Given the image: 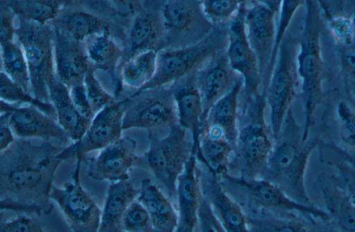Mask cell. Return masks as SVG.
<instances>
[{
  "label": "cell",
  "instance_id": "obj_1",
  "mask_svg": "<svg viewBox=\"0 0 355 232\" xmlns=\"http://www.w3.org/2000/svg\"><path fill=\"white\" fill-rule=\"evenodd\" d=\"M63 146L50 141L33 143L17 138L6 150L0 152V199L38 207L42 214L51 213L50 194L55 174L63 162L58 154Z\"/></svg>",
  "mask_w": 355,
  "mask_h": 232
},
{
  "label": "cell",
  "instance_id": "obj_2",
  "mask_svg": "<svg viewBox=\"0 0 355 232\" xmlns=\"http://www.w3.org/2000/svg\"><path fill=\"white\" fill-rule=\"evenodd\" d=\"M302 126L297 124L291 109L259 178L277 186L294 200L312 205L305 177L310 157L318 143L302 141Z\"/></svg>",
  "mask_w": 355,
  "mask_h": 232
},
{
  "label": "cell",
  "instance_id": "obj_3",
  "mask_svg": "<svg viewBox=\"0 0 355 232\" xmlns=\"http://www.w3.org/2000/svg\"><path fill=\"white\" fill-rule=\"evenodd\" d=\"M238 134L228 175L259 178L274 145V137L265 116V93L248 96L241 93Z\"/></svg>",
  "mask_w": 355,
  "mask_h": 232
},
{
  "label": "cell",
  "instance_id": "obj_4",
  "mask_svg": "<svg viewBox=\"0 0 355 232\" xmlns=\"http://www.w3.org/2000/svg\"><path fill=\"white\" fill-rule=\"evenodd\" d=\"M302 28L297 39V71L300 83L304 123L302 140H309L314 115L322 98L323 60L321 50V14L318 1L306 0Z\"/></svg>",
  "mask_w": 355,
  "mask_h": 232
},
{
  "label": "cell",
  "instance_id": "obj_5",
  "mask_svg": "<svg viewBox=\"0 0 355 232\" xmlns=\"http://www.w3.org/2000/svg\"><path fill=\"white\" fill-rule=\"evenodd\" d=\"M148 148L137 156L135 167L149 171L164 193L175 199L178 180L194 153L192 141L178 124L171 126L163 137L148 132Z\"/></svg>",
  "mask_w": 355,
  "mask_h": 232
},
{
  "label": "cell",
  "instance_id": "obj_6",
  "mask_svg": "<svg viewBox=\"0 0 355 232\" xmlns=\"http://www.w3.org/2000/svg\"><path fill=\"white\" fill-rule=\"evenodd\" d=\"M227 26H214L202 39L190 46L158 51L153 78L134 93L169 86L200 69L216 55L226 50Z\"/></svg>",
  "mask_w": 355,
  "mask_h": 232
},
{
  "label": "cell",
  "instance_id": "obj_7",
  "mask_svg": "<svg viewBox=\"0 0 355 232\" xmlns=\"http://www.w3.org/2000/svg\"><path fill=\"white\" fill-rule=\"evenodd\" d=\"M224 189L243 211L299 213L329 222L324 210L300 203L274 184L260 178L246 179L226 175L220 179Z\"/></svg>",
  "mask_w": 355,
  "mask_h": 232
},
{
  "label": "cell",
  "instance_id": "obj_8",
  "mask_svg": "<svg viewBox=\"0 0 355 232\" xmlns=\"http://www.w3.org/2000/svg\"><path fill=\"white\" fill-rule=\"evenodd\" d=\"M297 39L288 33L282 40L265 89L266 106L270 111L269 126L275 140L291 109L300 83L297 71Z\"/></svg>",
  "mask_w": 355,
  "mask_h": 232
},
{
  "label": "cell",
  "instance_id": "obj_9",
  "mask_svg": "<svg viewBox=\"0 0 355 232\" xmlns=\"http://www.w3.org/2000/svg\"><path fill=\"white\" fill-rule=\"evenodd\" d=\"M16 39L21 44L29 69L31 89L37 99L50 102L49 82L56 77L54 64L55 31L52 25H41L17 17Z\"/></svg>",
  "mask_w": 355,
  "mask_h": 232
},
{
  "label": "cell",
  "instance_id": "obj_10",
  "mask_svg": "<svg viewBox=\"0 0 355 232\" xmlns=\"http://www.w3.org/2000/svg\"><path fill=\"white\" fill-rule=\"evenodd\" d=\"M178 124L175 101L170 86L133 93L128 96L123 118V130L148 132Z\"/></svg>",
  "mask_w": 355,
  "mask_h": 232
},
{
  "label": "cell",
  "instance_id": "obj_11",
  "mask_svg": "<svg viewBox=\"0 0 355 232\" xmlns=\"http://www.w3.org/2000/svg\"><path fill=\"white\" fill-rule=\"evenodd\" d=\"M160 11L166 48H182L193 44L202 39L214 27L205 17L201 1H162Z\"/></svg>",
  "mask_w": 355,
  "mask_h": 232
},
{
  "label": "cell",
  "instance_id": "obj_12",
  "mask_svg": "<svg viewBox=\"0 0 355 232\" xmlns=\"http://www.w3.org/2000/svg\"><path fill=\"white\" fill-rule=\"evenodd\" d=\"M82 162L81 159H76L70 181L61 187L53 186L50 199L57 205L73 232H98L102 209L80 183Z\"/></svg>",
  "mask_w": 355,
  "mask_h": 232
},
{
  "label": "cell",
  "instance_id": "obj_13",
  "mask_svg": "<svg viewBox=\"0 0 355 232\" xmlns=\"http://www.w3.org/2000/svg\"><path fill=\"white\" fill-rule=\"evenodd\" d=\"M128 97L117 100L95 114L83 136L58 154L62 161L81 159L89 152L101 150L122 137L123 118Z\"/></svg>",
  "mask_w": 355,
  "mask_h": 232
},
{
  "label": "cell",
  "instance_id": "obj_14",
  "mask_svg": "<svg viewBox=\"0 0 355 232\" xmlns=\"http://www.w3.org/2000/svg\"><path fill=\"white\" fill-rule=\"evenodd\" d=\"M245 1H242L237 14L227 24L226 55L231 67L243 82L242 93L252 96L263 92V80L257 57L245 33L244 15Z\"/></svg>",
  "mask_w": 355,
  "mask_h": 232
},
{
  "label": "cell",
  "instance_id": "obj_15",
  "mask_svg": "<svg viewBox=\"0 0 355 232\" xmlns=\"http://www.w3.org/2000/svg\"><path fill=\"white\" fill-rule=\"evenodd\" d=\"M277 17L278 15L270 10L261 1H245V33L258 61L263 80V92L270 76Z\"/></svg>",
  "mask_w": 355,
  "mask_h": 232
},
{
  "label": "cell",
  "instance_id": "obj_16",
  "mask_svg": "<svg viewBox=\"0 0 355 232\" xmlns=\"http://www.w3.org/2000/svg\"><path fill=\"white\" fill-rule=\"evenodd\" d=\"M137 141L122 136L100 150L96 157L83 159L89 178L96 181L111 183L128 181L137 157Z\"/></svg>",
  "mask_w": 355,
  "mask_h": 232
},
{
  "label": "cell",
  "instance_id": "obj_17",
  "mask_svg": "<svg viewBox=\"0 0 355 232\" xmlns=\"http://www.w3.org/2000/svg\"><path fill=\"white\" fill-rule=\"evenodd\" d=\"M160 3L150 6L143 4L131 19L126 30L121 65L139 53L148 51L158 52L166 48Z\"/></svg>",
  "mask_w": 355,
  "mask_h": 232
},
{
  "label": "cell",
  "instance_id": "obj_18",
  "mask_svg": "<svg viewBox=\"0 0 355 232\" xmlns=\"http://www.w3.org/2000/svg\"><path fill=\"white\" fill-rule=\"evenodd\" d=\"M202 197L226 232H249L245 213L241 205L224 189L220 179L198 162Z\"/></svg>",
  "mask_w": 355,
  "mask_h": 232
},
{
  "label": "cell",
  "instance_id": "obj_19",
  "mask_svg": "<svg viewBox=\"0 0 355 232\" xmlns=\"http://www.w3.org/2000/svg\"><path fill=\"white\" fill-rule=\"evenodd\" d=\"M1 111L10 113L9 124L19 139H55L67 144L70 139L56 119L33 105H17L1 100Z\"/></svg>",
  "mask_w": 355,
  "mask_h": 232
},
{
  "label": "cell",
  "instance_id": "obj_20",
  "mask_svg": "<svg viewBox=\"0 0 355 232\" xmlns=\"http://www.w3.org/2000/svg\"><path fill=\"white\" fill-rule=\"evenodd\" d=\"M194 78L202 102L204 121L211 107L243 80L231 67L225 50L196 71Z\"/></svg>",
  "mask_w": 355,
  "mask_h": 232
},
{
  "label": "cell",
  "instance_id": "obj_21",
  "mask_svg": "<svg viewBox=\"0 0 355 232\" xmlns=\"http://www.w3.org/2000/svg\"><path fill=\"white\" fill-rule=\"evenodd\" d=\"M194 73L169 86L175 104L178 124L191 132L193 150L196 156L204 123V111L202 99L196 85Z\"/></svg>",
  "mask_w": 355,
  "mask_h": 232
},
{
  "label": "cell",
  "instance_id": "obj_22",
  "mask_svg": "<svg viewBox=\"0 0 355 232\" xmlns=\"http://www.w3.org/2000/svg\"><path fill=\"white\" fill-rule=\"evenodd\" d=\"M201 198L198 161L196 154L193 153L177 183L178 227L175 232L196 231Z\"/></svg>",
  "mask_w": 355,
  "mask_h": 232
},
{
  "label": "cell",
  "instance_id": "obj_23",
  "mask_svg": "<svg viewBox=\"0 0 355 232\" xmlns=\"http://www.w3.org/2000/svg\"><path fill=\"white\" fill-rule=\"evenodd\" d=\"M54 28V64L57 78L69 89L83 84L92 67L83 42L69 37Z\"/></svg>",
  "mask_w": 355,
  "mask_h": 232
},
{
  "label": "cell",
  "instance_id": "obj_24",
  "mask_svg": "<svg viewBox=\"0 0 355 232\" xmlns=\"http://www.w3.org/2000/svg\"><path fill=\"white\" fill-rule=\"evenodd\" d=\"M243 80L218 100L210 109L204 121L201 135L228 141L234 148L238 134L239 98Z\"/></svg>",
  "mask_w": 355,
  "mask_h": 232
},
{
  "label": "cell",
  "instance_id": "obj_25",
  "mask_svg": "<svg viewBox=\"0 0 355 232\" xmlns=\"http://www.w3.org/2000/svg\"><path fill=\"white\" fill-rule=\"evenodd\" d=\"M318 184L329 222L338 232H355V205L334 175L321 174Z\"/></svg>",
  "mask_w": 355,
  "mask_h": 232
},
{
  "label": "cell",
  "instance_id": "obj_26",
  "mask_svg": "<svg viewBox=\"0 0 355 232\" xmlns=\"http://www.w3.org/2000/svg\"><path fill=\"white\" fill-rule=\"evenodd\" d=\"M137 200L146 209L150 218L153 232H175L178 213L171 199L149 178L141 181Z\"/></svg>",
  "mask_w": 355,
  "mask_h": 232
},
{
  "label": "cell",
  "instance_id": "obj_27",
  "mask_svg": "<svg viewBox=\"0 0 355 232\" xmlns=\"http://www.w3.org/2000/svg\"><path fill=\"white\" fill-rule=\"evenodd\" d=\"M249 232H327L316 219L299 213L244 211Z\"/></svg>",
  "mask_w": 355,
  "mask_h": 232
},
{
  "label": "cell",
  "instance_id": "obj_28",
  "mask_svg": "<svg viewBox=\"0 0 355 232\" xmlns=\"http://www.w3.org/2000/svg\"><path fill=\"white\" fill-rule=\"evenodd\" d=\"M85 51L92 68L110 73L114 83L116 84V92L120 88L116 76L122 62L123 48L110 31H105L92 36L84 42Z\"/></svg>",
  "mask_w": 355,
  "mask_h": 232
},
{
  "label": "cell",
  "instance_id": "obj_29",
  "mask_svg": "<svg viewBox=\"0 0 355 232\" xmlns=\"http://www.w3.org/2000/svg\"><path fill=\"white\" fill-rule=\"evenodd\" d=\"M48 89L50 102L54 107L58 124L73 142L79 141L91 121L79 114L71 98L69 89L57 77L49 82Z\"/></svg>",
  "mask_w": 355,
  "mask_h": 232
},
{
  "label": "cell",
  "instance_id": "obj_30",
  "mask_svg": "<svg viewBox=\"0 0 355 232\" xmlns=\"http://www.w3.org/2000/svg\"><path fill=\"white\" fill-rule=\"evenodd\" d=\"M139 192V189L129 180L111 183L102 208L98 232H123L121 226L123 214L137 199Z\"/></svg>",
  "mask_w": 355,
  "mask_h": 232
},
{
  "label": "cell",
  "instance_id": "obj_31",
  "mask_svg": "<svg viewBox=\"0 0 355 232\" xmlns=\"http://www.w3.org/2000/svg\"><path fill=\"white\" fill-rule=\"evenodd\" d=\"M157 54L155 51L139 53L123 62L118 71L119 79L125 87L141 89L153 77L157 65Z\"/></svg>",
  "mask_w": 355,
  "mask_h": 232
},
{
  "label": "cell",
  "instance_id": "obj_32",
  "mask_svg": "<svg viewBox=\"0 0 355 232\" xmlns=\"http://www.w3.org/2000/svg\"><path fill=\"white\" fill-rule=\"evenodd\" d=\"M234 149V147L225 140L201 135L196 159L198 163L205 166L220 179L228 175Z\"/></svg>",
  "mask_w": 355,
  "mask_h": 232
},
{
  "label": "cell",
  "instance_id": "obj_33",
  "mask_svg": "<svg viewBox=\"0 0 355 232\" xmlns=\"http://www.w3.org/2000/svg\"><path fill=\"white\" fill-rule=\"evenodd\" d=\"M1 71L24 89L31 93L28 63L19 42H0Z\"/></svg>",
  "mask_w": 355,
  "mask_h": 232
},
{
  "label": "cell",
  "instance_id": "obj_34",
  "mask_svg": "<svg viewBox=\"0 0 355 232\" xmlns=\"http://www.w3.org/2000/svg\"><path fill=\"white\" fill-rule=\"evenodd\" d=\"M17 17L41 25L50 24L63 9L65 1L5 0Z\"/></svg>",
  "mask_w": 355,
  "mask_h": 232
},
{
  "label": "cell",
  "instance_id": "obj_35",
  "mask_svg": "<svg viewBox=\"0 0 355 232\" xmlns=\"http://www.w3.org/2000/svg\"><path fill=\"white\" fill-rule=\"evenodd\" d=\"M1 100L17 105H33L56 119L55 111L51 102H43L31 92L13 82L3 72H0Z\"/></svg>",
  "mask_w": 355,
  "mask_h": 232
},
{
  "label": "cell",
  "instance_id": "obj_36",
  "mask_svg": "<svg viewBox=\"0 0 355 232\" xmlns=\"http://www.w3.org/2000/svg\"><path fill=\"white\" fill-rule=\"evenodd\" d=\"M241 3L239 0H201V8L213 26H226L237 14Z\"/></svg>",
  "mask_w": 355,
  "mask_h": 232
},
{
  "label": "cell",
  "instance_id": "obj_37",
  "mask_svg": "<svg viewBox=\"0 0 355 232\" xmlns=\"http://www.w3.org/2000/svg\"><path fill=\"white\" fill-rule=\"evenodd\" d=\"M335 116L340 141L346 147L355 150V108L340 100L336 106Z\"/></svg>",
  "mask_w": 355,
  "mask_h": 232
},
{
  "label": "cell",
  "instance_id": "obj_38",
  "mask_svg": "<svg viewBox=\"0 0 355 232\" xmlns=\"http://www.w3.org/2000/svg\"><path fill=\"white\" fill-rule=\"evenodd\" d=\"M92 67L86 73L83 86L86 95L95 114L116 102V98L108 93L98 80Z\"/></svg>",
  "mask_w": 355,
  "mask_h": 232
},
{
  "label": "cell",
  "instance_id": "obj_39",
  "mask_svg": "<svg viewBox=\"0 0 355 232\" xmlns=\"http://www.w3.org/2000/svg\"><path fill=\"white\" fill-rule=\"evenodd\" d=\"M305 1H282L281 8L277 17L275 47L270 65V75L273 69L279 46L288 33V27L298 9L304 5Z\"/></svg>",
  "mask_w": 355,
  "mask_h": 232
},
{
  "label": "cell",
  "instance_id": "obj_40",
  "mask_svg": "<svg viewBox=\"0 0 355 232\" xmlns=\"http://www.w3.org/2000/svg\"><path fill=\"white\" fill-rule=\"evenodd\" d=\"M121 226L123 232H153L148 213L137 199L133 201L125 210Z\"/></svg>",
  "mask_w": 355,
  "mask_h": 232
},
{
  "label": "cell",
  "instance_id": "obj_41",
  "mask_svg": "<svg viewBox=\"0 0 355 232\" xmlns=\"http://www.w3.org/2000/svg\"><path fill=\"white\" fill-rule=\"evenodd\" d=\"M340 46V62L344 84L355 98V33L349 43Z\"/></svg>",
  "mask_w": 355,
  "mask_h": 232
},
{
  "label": "cell",
  "instance_id": "obj_42",
  "mask_svg": "<svg viewBox=\"0 0 355 232\" xmlns=\"http://www.w3.org/2000/svg\"><path fill=\"white\" fill-rule=\"evenodd\" d=\"M329 29L334 39L340 45L349 43L355 33V15H335L328 21Z\"/></svg>",
  "mask_w": 355,
  "mask_h": 232
},
{
  "label": "cell",
  "instance_id": "obj_43",
  "mask_svg": "<svg viewBox=\"0 0 355 232\" xmlns=\"http://www.w3.org/2000/svg\"><path fill=\"white\" fill-rule=\"evenodd\" d=\"M0 232H46L43 223L36 217L18 215L12 220L0 217Z\"/></svg>",
  "mask_w": 355,
  "mask_h": 232
},
{
  "label": "cell",
  "instance_id": "obj_44",
  "mask_svg": "<svg viewBox=\"0 0 355 232\" xmlns=\"http://www.w3.org/2000/svg\"><path fill=\"white\" fill-rule=\"evenodd\" d=\"M334 166L336 181L355 205V166L343 161L334 163Z\"/></svg>",
  "mask_w": 355,
  "mask_h": 232
},
{
  "label": "cell",
  "instance_id": "obj_45",
  "mask_svg": "<svg viewBox=\"0 0 355 232\" xmlns=\"http://www.w3.org/2000/svg\"><path fill=\"white\" fill-rule=\"evenodd\" d=\"M17 15L5 0L0 1V42H12L16 39L17 27L15 20Z\"/></svg>",
  "mask_w": 355,
  "mask_h": 232
},
{
  "label": "cell",
  "instance_id": "obj_46",
  "mask_svg": "<svg viewBox=\"0 0 355 232\" xmlns=\"http://www.w3.org/2000/svg\"><path fill=\"white\" fill-rule=\"evenodd\" d=\"M72 102L79 113L85 119L92 121L95 116L87 96L83 84H76L69 88Z\"/></svg>",
  "mask_w": 355,
  "mask_h": 232
},
{
  "label": "cell",
  "instance_id": "obj_47",
  "mask_svg": "<svg viewBox=\"0 0 355 232\" xmlns=\"http://www.w3.org/2000/svg\"><path fill=\"white\" fill-rule=\"evenodd\" d=\"M10 113L1 111L0 115V152L6 150L16 141L9 124Z\"/></svg>",
  "mask_w": 355,
  "mask_h": 232
},
{
  "label": "cell",
  "instance_id": "obj_48",
  "mask_svg": "<svg viewBox=\"0 0 355 232\" xmlns=\"http://www.w3.org/2000/svg\"><path fill=\"white\" fill-rule=\"evenodd\" d=\"M200 206L203 209L208 220L209 221V222L212 225V226L214 228L216 231V232H226L223 229V227L220 224L219 222L217 220L213 211H211V207L209 206V204L205 201V199L202 197V199H201V202H200Z\"/></svg>",
  "mask_w": 355,
  "mask_h": 232
},
{
  "label": "cell",
  "instance_id": "obj_49",
  "mask_svg": "<svg viewBox=\"0 0 355 232\" xmlns=\"http://www.w3.org/2000/svg\"><path fill=\"white\" fill-rule=\"evenodd\" d=\"M196 232H216L208 220L203 209L200 206L199 220Z\"/></svg>",
  "mask_w": 355,
  "mask_h": 232
},
{
  "label": "cell",
  "instance_id": "obj_50",
  "mask_svg": "<svg viewBox=\"0 0 355 232\" xmlns=\"http://www.w3.org/2000/svg\"><path fill=\"white\" fill-rule=\"evenodd\" d=\"M329 149L334 150L338 155H339L342 161H345L354 166H355V157L350 154L347 152L345 151L343 149L335 145H328Z\"/></svg>",
  "mask_w": 355,
  "mask_h": 232
}]
</instances>
